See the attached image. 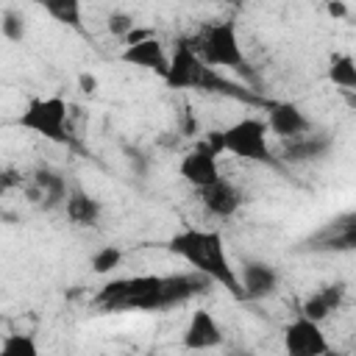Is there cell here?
<instances>
[{
    "label": "cell",
    "mask_w": 356,
    "mask_h": 356,
    "mask_svg": "<svg viewBox=\"0 0 356 356\" xmlns=\"http://www.w3.org/2000/svg\"><path fill=\"white\" fill-rule=\"evenodd\" d=\"M209 289L211 278L197 270L170 275H131L106 281L92 303L100 312H161L206 295Z\"/></svg>",
    "instance_id": "6da1fadb"
},
{
    "label": "cell",
    "mask_w": 356,
    "mask_h": 356,
    "mask_svg": "<svg viewBox=\"0 0 356 356\" xmlns=\"http://www.w3.org/2000/svg\"><path fill=\"white\" fill-rule=\"evenodd\" d=\"M172 256L184 259L192 270L203 273L206 278H211V284H220L231 298L245 300L242 286H239V275L236 267L228 259L225 242L217 231L209 228H184L178 234H172L164 245Z\"/></svg>",
    "instance_id": "7a4b0ae2"
},
{
    "label": "cell",
    "mask_w": 356,
    "mask_h": 356,
    "mask_svg": "<svg viewBox=\"0 0 356 356\" xmlns=\"http://www.w3.org/2000/svg\"><path fill=\"white\" fill-rule=\"evenodd\" d=\"M267 125L264 120H256V117H245V120H236L231 122L228 128H220V131H209L206 142L220 153H231L236 159H245V161H256V164H267L278 172H286V164L273 156L270 145H267Z\"/></svg>",
    "instance_id": "3957f363"
},
{
    "label": "cell",
    "mask_w": 356,
    "mask_h": 356,
    "mask_svg": "<svg viewBox=\"0 0 356 356\" xmlns=\"http://www.w3.org/2000/svg\"><path fill=\"white\" fill-rule=\"evenodd\" d=\"M192 47L214 70H236V72L250 75V64H248V58L242 53V44H239L234 22H211V25H206L192 39Z\"/></svg>",
    "instance_id": "277c9868"
},
{
    "label": "cell",
    "mask_w": 356,
    "mask_h": 356,
    "mask_svg": "<svg viewBox=\"0 0 356 356\" xmlns=\"http://www.w3.org/2000/svg\"><path fill=\"white\" fill-rule=\"evenodd\" d=\"M19 125L53 145H75L70 125V106L64 97H31L19 114Z\"/></svg>",
    "instance_id": "5b68a950"
},
{
    "label": "cell",
    "mask_w": 356,
    "mask_h": 356,
    "mask_svg": "<svg viewBox=\"0 0 356 356\" xmlns=\"http://www.w3.org/2000/svg\"><path fill=\"white\" fill-rule=\"evenodd\" d=\"M334 136L325 131H306L292 139H281L278 159L284 164H306V161H320L331 153Z\"/></svg>",
    "instance_id": "8992f818"
},
{
    "label": "cell",
    "mask_w": 356,
    "mask_h": 356,
    "mask_svg": "<svg viewBox=\"0 0 356 356\" xmlns=\"http://www.w3.org/2000/svg\"><path fill=\"white\" fill-rule=\"evenodd\" d=\"M284 348L292 356H323L328 353V342L325 334L320 328V323L298 314L286 328H284Z\"/></svg>",
    "instance_id": "52a82bcc"
},
{
    "label": "cell",
    "mask_w": 356,
    "mask_h": 356,
    "mask_svg": "<svg viewBox=\"0 0 356 356\" xmlns=\"http://www.w3.org/2000/svg\"><path fill=\"white\" fill-rule=\"evenodd\" d=\"M178 172H181V178H184L189 186H195V189H200V186L217 181V178H220L217 150H214L206 139L197 142L195 147H189V150L184 153V159H181V164H178Z\"/></svg>",
    "instance_id": "ba28073f"
},
{
    "label": "cell",
    "mask_w": 356,
    "mask_h": 356,
    "mask_svg": "<svg viewBox=\"0 0 356 356\" xmlns=\"http://www.w3.org/2000/svg\"><path fill=\"white\" fill-rule=\"evenodd\" d=\"M25 192H28V197L33 203H39L42 209L50 211L56 206H64V197H67L70 186H67V178L58 170H53V167H36L33 175H31V181H28V186H25Z\"/></svg>",
    "instance_id": "9c48e42d"
},
{
    "label": "cell",
    "mask_w": 356,
    "mask_h": 356,
    "mask_svg": "<svg viewBox=\"0 0 356 356\" xmlns=\"http://www.w3.org/2000/svg\"><path fill=\"white\" fill-rule=\"evenodd\" d=\"M197 195H200L203 209H206L211 217H220V220L234 217V214L239 211V206L245 203V197H242V192L236 189V184H231V181L222 178V175H220L217 181L200 186Z\"/></svg>",
    "instance_id": "30bf717a"
},
{
    "label": "cell",
    "mask_w": 356,
    "mask_h": 356,
    "mask_svg": "<svg viewBox=\"0 0 356 356\" xmlns=\"http://www.w3.org/2000/svg\"><path fill=\"white\" fill-rule=\"evenodd\" d=\"M267 131L278 139H292L300 136L306 131H312V120L303 114L300 106L295 103H267V120H264Z\"/></svg>",
    "instance_id": "8fae6325"
},
{
    "label": "cell",
    "mask_w": 356,
    "mask_h": 356,
    "mask_svg": "<svg viewBox=\"0 0 356 356\" xmlns=\"http://www.w3.org/2000/svg\"><path fill=\"white\" fill-rule=\"evenodd\" d=\"M236 275H239V286H242L245 300H264V298L275 295V289H278V273L267 261L248 259Z\"/></svg>",
    "instance_id": "7c38bea8"
},
{
    "label": "cell",
    "mask_w": 356,
    "mask_h": 356,
    "mask_svg": "<svg viewBox=\"0 0 356 356\" xmlns=\"http://www.w3.org/2000/svg\"><path fill=\"white\" fill-rule=\"evenodd\" d=\"M306 248H312V250H353L356 248V217L345 214L337 222L331 220L306 242Z\"/></svg>",
    "instance_id": "4fadbf2b"
},
{
    "label": "cell",
    "mask_w": 356,
    "mask_h": 356,
    "mask_svg": "<svg viewBox=\"0 0 356 356\" xmlns=\"http://www.w3.org/2000/svg\"><path fill=\"white\" fill-rule=\"evenodd\" d=\"M220 342H222V331H220L214 314L209 309L192 312L186 331H184V348L186 350H209V348H217Z\"/></svg>",
    "instance_id": "5bb4252c"
},
{
    "label": "cell",
    "mask_w": 356,
    "mask_h": 356,
    "mask_svg": "<svg viewBox=\"0 0 356 356\" xmlns=\"http://www.w3.org/2000/svg\"><path fill=\"white\" fill-rule=\"evenodd\" d=\"M125 64H134V67H142V70H150L156 75H167V67H170V58L164 53V44L156 39V36H147L142 42H134V44H125L122 56H120Z\"/></svg>",
    "instance_id": "9a60e30c"
},
{
    "label": "cell",
    "mask_w": 356,
    "mask_h": 356,
    "mask_svg": "<svg viewBox=\"0 0 356 356\" xmlns=\"http://www.w3.org/2000/svg\"><path fill=\"white\" fill-rule=\"evenodd\" d=\"M64 209H67L70 222H75V225H81V228L97 225V222H100V211H103L100 200L92 197V195H89L86 189H81V186H70V192H67V197H64Z\"/></svg>",
    "instance_id": "2e32d148"
},
{
    "label": "cell",
    "mask_w": 356,
    "mask_h": 356,
    "mask_svg": "<svg viewBox=\"0 0 356 356\" xmlns=\"http://www.w3.org/2000/svg\"><path fill=\"white\" fill-rule=\"evenodd\" d=\"M342 300H345V284H328L300 303V314L314 323H323L342 306Z\"/></svg>",
    "instance_id": "e0dca14e"
},
{
    "label": "cell",
    "mask_w": 356,
    "mask_h": 356,
    "mask_svg": "<svg viewBox=\"0 0 356 356\" xmlns=\"http://www.w3.org/2000/svg\"><path fill=\"white\" fill-rule=\"evenodd\" d=\"M56 22L83 33V11H81V0H36Z\"/></svg>",
    "instance_id": "ac0fdd59"
},
{
    "label": "cell",
    "mask_w": 356,
    "mask_h": 356,
    "mask_svg": "<svg viewBox=\"0 0 356 356\" xmlns=\"http://www.w3.org/2000/svg\"><path fill=\"white\" fill-rule=\"evenodd\" d=\"M328 81L342 86V89H356V61L350 53H337L331 56V64H328Z\"/></svg>",
    "instance_id": "d6986e66"
},
{
    "label": "cell",
    "mask_w": 356,
    "mask_h": 356,
    "mask_svg": "<svg viewBox=\"0 0 356 356\" xmlns=\"http://www.w3.org/2000/svg\"><path fill=\"white\" fill-rule=\"evenodd\" d=\"M0 353L3 356H36L39 348L31 334H8L0 345Z\"/></svg>",
    "instance_id": "ffe728a7"
},
{
    "label": "cell",
    "mask_w": 356,
    "mask_h": 356,
    "mask_svg": "<svg viewBox=\"0 0 356 356\" xmlns=\"http://www.w3.org/2000/svg\"><path fill=\"white\" fill-rule=\"evenodd\" d=\"M0 33L8 39V42H22L28 28H25V17L14 8H8L3 17H0Z\"/></svg>",
    "instance_id": "44dd1931"
},
{
    "label": "cell",
    "mask_w": 356,
    "mask_h": 356,
    "mask_svg": "<svg viewBox=\"0 0 356 356\" xmlns=\"http://www.w3.org/2000/svg\"><path fill=\"white\" fill-rule=\"evenodd\" d=\"M120 261H122V250L114 248V245H106V248H100V250L92 253V270H95L97 275L111 273L114 267H120Z\"/></svg>",
    "instance_id": "7402d4cb"
},
{
    "label": "cell",
    "mask_w": 356,
    "mask_h": 356,
    "mask_svg": "<svg viewBox=\"0 0 356 356\" xmlns=\"http://www.w3.org/2000/svg\"><path fill=\"white\" fill-rule=\"evenodd\" d=\"M106 28H108V33H111V36L122 39V36L134 28V17H131V14H125V11H111V14H108V19H106Z\"/></svg>",
    "instance_id": "603a6c76"
},
{
    "label": "cell",
    "mask_w": 356,
    "mask_h": 356,
    "mask_svg": "<svg viewBox=\"0 0 356 356\" xmlns=\"http://www.w3.org/2000/svg\"><path fill=\"white\" fill-rule=\"evenodd\" d=\"M125 159H128V164L136 175H147V170H150V156L147 153H142L139 147H125Z\"/></svg>",
    "instance_id": "cb8c5ba5"
},
{
    "label": "cell",
    "mask_w": 356,
    "mask_h": 356,
    "mask_svg": "<svg viewBox=\"0 0 356 356\" xmlns=\"http://www.w3.org/2000/svg\"><path fill=\"white\" fill-rule=\"evenodd\" d=\"M78 89H81L83 95H95V92H97V78H95L92 72H81V75H78Z\"/></svg>",
    "instance_id": "d4e9b609"
},
{
    "label": "cell",
    "mask_w": 356,
    "mask_h": 356,
    "mask_svg": "<svg viewBox=\"0 0 356 356\" xmlns=\"http://www.w3.org/2000/svg\"><path fill=\"white\" fill-rule=\"evenodd\" d=\"M328 14H331V17H345L348 8H345L339 0H334V3H328Z\"/></svg>",
    "instance_id": "484cf974"
},
{
    "label": "cell",
    "mask_w": 356,
    "mask_h": 356,
    "mask_svg": "<svg viewBox=\"0 0 356 356\" xmlns=\"http://www.w3.org/2000/svg\"><path fill=\"white\" fill-rule=\"evenodd\" d=\"M3 195H6V189H3V184H0V197H3Z\"/></svg>",
    "instance_id": "4316f807"
},
{
    "label": "cell",
    "mask_w": 356,
    "mask_h": 356,
    "mask_svg": "<svg viewBox=\"0 0 356 356\" xmlns=\"http://www.w3.org/2000/svg\"><path fill=\"white\" fill-rule=\"evenodd\" d=\"M217 3H231V0H217Z\"/></svg>",
    "instance_id": "83f0119b"
}]
</instances>
